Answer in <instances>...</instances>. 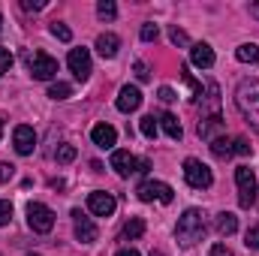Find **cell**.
<instances>
[{"label":"cell","mask_w":259,"mask_h":256,"mask_svg":"<svg viewBox=\"0 0 259 256\" xmlns=\"http://www.w3.org/2000/svg\"><path fill=\"white\" fill-rule=\"evenodd\" d=\"M235 106L241 118L259 133V78H244L235 88Z\"/></svg>","instance_id":"1"},{"label":"cell","mask_w":259,"mask_h":256,"mask_svg":"<svg viewBox=\"0 0 259 256\" xmlns=\"http://www.w3.org/2000/svg\"><path fill=\"white\" fill-rule=\"evenodd\" d=\"M175 235L184 247H193L196 241H202L205 235V214L199 208H187L181 217H178V226H175Z\"/></svg>","instance_id":"2"},{"label":"cell","mask_w":259,"mask_h":256,"mask_svg":"<svg viewBox=\"0 0 259 256\" xmlns=\"http://www.w3.org/2000/svg\"><path fill=\"white\" fill-rule=\"evenodd\" d=\"M184 181L193 187V190H208L211 184H214V175H211V169L202 163V160H184Z\"/></svg>","instance_id":"3"},{"label":"cell","mask_w":259,"mask_h":256,"mask_svg":"<svg viewBox=\"0 0 259 256\" xmlns=\"http://www.w3.org/2000/svg\"><path fill=\"white\" fill-rule=\"evenodd\" d=\"M27 69H30L33 78L52 81V78L58 75V61H55L52 55H46V52H30V55H27Z\"/></svg>","instance_id":"4"},{"label":"cell","mask_w":259,"mask_h":256,"mask_svg":"<svg viewBox=\"0 0 259 256\" xmlns=\"http://www.w3.org/2000/svg\"><path fill=\"white\" fill-rule=\"evenodd\" d=\"M235 184H238V205L241 208H250L256 202V175L247 169V166H238L235 169Z\"/></svg>","instance_id":"5"},{"label":"cell","mask_w":259,"mask_h":256,"mask_svg":"<svg viewBox=\"0 0 259 256\" xmlns=\"http://www.w3.org/2000/svg\"><path fill=\"white\" fill-rule=\"evenodd\" d=\"M27 223H30L33 232L46 235V232H52V226H55V211H52L49 205H42V202H30V205H27Z\"/></svg>","instance_id":"6"},{"label":"cell","mask_w":259,"mask_h":256,"mask_svg":"<svg viewBox=\"0 0 259 256\" xmlns=\"http://www.w3.org/2000/svg\"><path fill=\"white\" fill-rule=\"evenodd\" d=\"M139 199L142 202H163V205H169L172 199H175V190L169 187V184H163V181H145V184H139Z\"/></svg>","instance_id":"7"},{"label":"cell","mask_w":259,"mask_h":256,"mask_svg":"<svg viewBox=\"0 0 259 256\" xmlns=\"http://www.w3.org/2000/svg\"><path fill=\"white\" fill-rule=\"evenodd\" d=\"M115 208H118V202H115L112 193H106V190L88 193V211H91V214H97V217H112Z\"/></svg>","instance_id":"8"},{"label":"cell","mask_w":259,"mask_h":256,"mask_svg":"<svg viewBox=\"0 0 259 256\" xmlns=\"http://www.w3.org/2000/svg\"><path fill=\"white\" fill-rule=\"evenodd\" d=\"M66 64H69L72 75H75L78 81H88L91 72H94V66H91V52H88V49H72L69 58H66Z\"/></svg>","instance_id":"9"},{"label":"cell","mask_w":259,"mask_h":256,"mask_svg":"<svg viewBox=\"0 0 259 256\" xmlns=\"http://www.w3.org/2000/svg\"><path fill=\"white\" fill-rule=\"evenodd\" d=\"M72 223H75V238L81 241V244H94L97 241V226H94V220L91 217H84L81 211H72Z\"/></svg>","instance_id":"10"},{"label":"cell","mask_w":259,"mask_h":256,"mask_svg":"<svg viewBox=\"0 0 259 256\" xmlns=\"http://www.w3.org/2000/svg\"><path fill=\"white\" fill-rule=\"evenodd\" d=\"M12 145H15V151H18L21 157L33 154V148H36V133H33V127H27V124L15 127V133H12Z\"/></svg>","instance_id":"11"},{"label":"cell","mask_w":259,"mask_h":256,"mask_svg":"<svg viewBox=\"0 0 259 256\" xmlns=\"http://www.w3.org/2000/svg\"><path fill=\"white\" fill-rule=\"evenodd\" d=\"M115 106H118V112H124V115L136 112V109L142 106V91H139L136 84H124L121 94H118V100H115Z\"/></svg>","instance_id":"12"},{"label":"cell","mask_w":259,"mask_h":256,"mask_svg":"<svg viewBox=\"0 0 259 256\" xmlns=\"http://www.w3.org/2000/svg\"><path fill=\"white\" fill-rule=\"evenodd\" d=\"M91 139H94V145H97V148L112 151V148L118 145V130L112 127V124H97V127L91 130Z\"/></svg>","instance_id":"13"},{"label":"cell","mask_w":259,"mask_h":256,"mask_svg":"<svg viewBox=\"0 0 259 256\" xmlns=\"http://www.w3.org/2000/svg\"><path fill=\"white\" fill-rule=\"evenodd\" d=\"M136 166H139V160H136L130 151H112V169H115L121 178H130V175L136 172Z\"/></svg>","instance_id":"14"},{"label":"cell","mask_w":259,"mask_h":256,"mask_svg":"<svg viewBox=\"0 0 259 256\" xmlns=\"http://www.w3.org/2000/svg\"><path fill=\"white\" fill-rule=\"evenodd\" d=\"M190 61H193L199 69H211L217 58H214V49H211L208 42H196L193 49H190Z\"/></svg>","instance_id":"15"},{"label":"cell","mask_w":259,"mask_h":256,"mask_svg":"<svg viewBox=\"0 0 259 256\" xmlns=\"http://www.w3.org/2000/svg\"><path fill=\"white\" fill-rule=\"evenodd\" d=\"M118 49H121V39H118L115 33H100V36H97V52H100V58L112 61V58L118 55Z\"/></svg>","instance_id":"16"},{"label":"cell","mask_w":259,"mask_h":256,"mask_svg":"<svg viewBox=\"0 0 259 256\" xmlns=\"http://www.w3.org/2000/svg\"><path fill=\"white\" fill-rule=\"evenodd\" d=\"M220 130H223V118H220V115H208V118H202V121H199V136H202V139H208V142H211V139H217L214 133H220Z\"/></svg>","instance_id":"17"},{"label":"cell","mask_w":259,"mask_h":256,"mask_svg":"<svg viewBox=\"0 0 259 256\" xmlns=\"http://www.w3.org/2000/svg\"><path fill=\"white\" fill-rule=\"evenodd\" d=\"M157 121H160V127H163V133H166L169 139H181V136H184V130H181V121H178L175 115H169V112H166V115H160Z\"/></svg>","instance_id":"18"},{"label":"cell","mask_w":259,"mask_h":256,"mask_svg":"<svg viewBox=\"0 0 259 256\" xmlns=\"http://www.w3.org/2000/svg\"><path fill=\"white\" fill-rule=\"evenodd\" d=\"M211 151H214V157H220V160H229V157H232V139H226V136H217V139H211Z\"/></svg>","instance_id":"19"},{"label":"cell","mask_w":259,"mask_h":256,"mask_svg":"<svg viewBox=\"0 0 259 256\" xmlns=\"http://www.w3.org/2000/svg\"><path fill=\"white\" fill-rule=\"evenodd\" d=\"M235 229H238V217H235V214H229V211L217 214V232H220V235H232Z\"/></svg>","instance_id":"20"},{"label":"cell","mask_w":259,"mask_h":256,"mask_svg":"<svg viewBox=\"0 0 259 256\" xmlns=\"http://www.w3.org/2000/svg\"><path fill=\"white\" fill-rule=\"evenodd\" d=\"M235 58H238L241 64H259V46H253V42L238 46V49H235Z\"/></svg>","instance_id":"21"},{"label":"cell","mask_w":259,"mask_h":256,"mask_svg":"<svg viewBox=\"0 0 259 256\" xmlns=\"http://www.w3.org/2000/svg\"><path fill=\"white\" fill-rule=\"evenodd\" d=\"M142 232H145V220H142V217H130L127 223H124V232H121V235L133 241V238H139Z\"/></svg>","instance_id":"22"},{"label":"cell","mask_w":259,"mask_h":256,"mask_svg":"<svg viewBox=\"0 0 259 256\" xmlns=\"http://www.w3.org/2000/svg\"><path fill=\"white\" fill-rule=\"evenodd\" d=\"M157 130H160V121L154 115H145L142 118V136L145 139H157Z\"/></svg>","instance_id":"23"},{"label":"cell","mask_w":259,"mask_h":256,"mask_svg":"<svg viewBox=\"0 0 259 256\" xmlns=\"http://www.w3.org/2000/svg\"><path fill=\"white\" fill-rule=\"evenodd\" d=\"M97 15L112 21V18L118 15V6H115V0H100V3H97Z\"/></svg>","instance_id":"24"},{"label":"cell","mask_w":259,"mask_h":256,"mask_svg":"<svg viewBox=\"0 0 259 256\" xmlns=\"http://www.w3.org/2000/svg\"><path fill=\"white\" fill-rule=\"evenodd\" d=\"M72 94V84H66V81H55L52 88H49V97L52 100H66Z\"/></svg>","instance_id":"25"},{"label":"cell","mask_w":259,"mask_h":256,"mask_svg":"<svg viewBox=\"0 0 259 256\" xmlns=\"http://www.w3.org/2000/svg\"><path fill=\"white\" fill-rule=\"evenodd\" d=\"M52 36H58L61 42H69L72 39V30L66 27L64 21H52Z\"/></svg>","instance_id":"26"},{"label":"cell","mask_w":259,"mask_h":256,"mask_svg":"<svg viewBox=\"0 0 259 256\" xmlns=\"http://www.w3.org/2000/svg\"><path fill=\"white\" fill-rule=\"evenodd\" d=\"M55 160H58V163H72V160H75V148H72V145H61V148H58V151H55Z\"/></svg>","instance_id":"27"},{"label":"cell","mask_w":259,"mask_h":256,"mask_svg":"<svg viewBox=\"0 0 259 256\" xmlns=\"http://www.w3.org/2000/svg\"><path fill=\"white\" fill-rule=\"evenodd\" d=\"M139 36H142V39H145V42H154V39H157V36H160V27H157V24H151V21H148V24H142V33H139Z\"/></svg>","instance_id":"28"},{"label":"cell","mask_w":259,"mask_h":256,"mask_svg":"<svg viewBox=\"0 0 259 256\" xmlns=\"http://www.w3.org/2000/svg\"><path fill=\"white\" fill-rule=\"evenodd\" d=\"M9 66H12V52L0 46V75H6V72H9Z\"/></svg>","instance_id":"29"},{"label":"cell","mask_w":259,"mask_h":256,"mask_svg":"<svg viewBox=\"0 0 259 256\" xmlns=\"http://www.w3.org/2000/svg\"><path fill=\"white\" fill-rule=\"evenodd\" d=\"M169 39H172L175 46H187V42H190V36H187L181 27H172V30H169Z\"/></svg>","instance_id":"30"},{"label":"cell","mask_w":259,"mask_h":256,"mask_svg":"<svg viewBox=\"0 0 259 256\" xmlns=\"http://www.w3.org/2000/svg\"><path fill=\"white\" fill-rule=\"evenodd\" d=\"M232 154H241V157H247V154H250V145H247V139H232Z\"/></svg>","instance_id":"31"},{"label":"cell","mask_w":259,"mask_h":256,"mask_svg":"<svg viewBox=\"0 0 259 256\" xmlns=\"http://www.w3.org/2000/svg\"><path fill=\"white\" fill-rule=\"evenodd\" d=\"M9 220H12V205L6 199H0V226H6Z\"/></svg>","instance_id":"32"},{"label":"cell","mask_w":259,"mask_h":256,"mask_svg":"<svg viewBox=\"0 0 259 256\" xmlns=\"http://www.w3.org/2000/svg\"><path fill=\"white\" fill-rule=\"evenodd\" d=\"M12 175H15V166L12 163H0V184L12 181Z\"/></svg>","instance_id":"33"},{"label":"cell","mask_w":259,"mask_h":256,"mask_svg":"<svg viewBox=\"0 0 259 256\" xmlns=\"http://www.w3.org/2000/svg\"><path fill=\"white\" fill-rule=\"evenodd\" d=\"M247 247H253V250H259V226H250L247 229V241H244Z\"/></svg>","instance_id":"34"},{"label":"cell","mask_w":259,"mask_h":256,"mask_svg":"<svg viewBox=\"0 0 259 256\" xmlns=\"http://www.w3.org/2000/svg\"><path fill=\"white\" fill-rule=\"evenodd\" d=\"M133 72H136V78H139V81H148V78H151L148 66L142 64V61H136V64H133Z\"/></svg>","instance_id":"35"},{"label":"cell","mask_w":259,"mask_h":256,"mask_svg":"<svg viewBox=\"0 0 259 256\" xmlns=\"http://www.w3.org/2000/svg\"><path fill=\"white\" fill-rule=\"evenodd\" d=\"M21 9H27V12H39V9H46V0H21Z\"/></svg>","instance_id":"36"},{"label":"cell","mask_w":259,"mask_h":256,"mask_svg":"<svg viewBox=\"0 0 259 256\" xmlns=\"http://www.w3.org/2000/svg\"><path fill=\"white\" fill-rule=\"evenodd\" d=\"M157 97H160V100H163V103H175V100H178V97H175V91H172V88H160V94H157Z\"/></svg>","instance_id":"37"},{"label":"cell","mask_w":259,"mask_h":256,"mask_svg":"<svg viewBox=\"0 0 259 256\" xmlns=\"http://www.w3.org/2000/svg\"><path fill=\"white\" fill-rule=\"evenodd\" d=\"M211 256H232V250H229L226 244H214V247H211Z\"/></svg>","instance_id":"38"},{"label":"cell","mask_w":259,"mask_h":256,"mask_svg":"<svg viewBox=\"0 0 259 256\" xmlns=\"http://www.w3.org/2000/svg\"><path fill=\"white\" fill-rule=\"evenodd\" d=\"M115 256H142V253H139V250H130V247H124V250H118Z\"/></svg>","instance_id":"39"},{"label":"cell","mask_w":259,"mask_h":256,"mask_svg":"<svg viewBox=\"0 0 259 256\" xmlns=\"http://www.w3.org/2000/svg\"><path fill=\"white\" fill-rule=\"evenodd\" d=\"M250 15H253V18H259V3H250Z\"/></svg>","instance_id":"40"},{"label":"cell","mask_w":259,"mask_h":256,"mask_svg":"<svg viewBox=\"0 0 259 256\" xmlns=\"http://www.w3.org/2000/svg\"><path fill=\"white\" fill-rule=\"evenodd\" d=\"M0 136H3V121H0Z\"/></svg>","instance_id":"41"},{"label":"cell","mask_w":259,"mask_h":256,"mask_svg":"<svg viewBox=\"0 0 259 256\" xmlns=\"http://www.w3.org/2000/svg\"><path fill=\"white\" fill-rule=\"evenodd\" d=\"M27 256H39V253H27Z\"/></svg>","instance_id":"42"},{"label":"cell","mask_w":259,"mask_h":256,"mask_svg":"<svg viewBox=\"0 0 259 256\" xmlns=\"http://www.w3.org/2000/svg\"><path fill=\"white\" fill-rule=\"evenodd\" d=\"M0 24H3V15H0Z\"/></svg>","instance_id":"43"}]
</instances>
